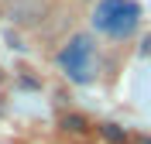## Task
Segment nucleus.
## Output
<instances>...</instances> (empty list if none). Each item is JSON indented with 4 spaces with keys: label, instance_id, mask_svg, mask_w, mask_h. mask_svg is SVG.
Masks as SVG:
<instances>
[{
    "label": "nucleus",
    "instance_id": "obj_2",
    "mask_svg": "<svg viewBox=\"0 0 151 144\" xmlns=\"http://www.w3.org/2000/svg\"><path fill=\"white\" fill-rule=\"evenodd\" d=\"M58 62H62V69L76 82H86V79L93 76V41L86 38V34H76L69 41V48L58 55Z\"/></svg>",
    "mask_w": 151,
    "mask_h": 144
},
{
    "label": "nucleus",
    "instance_id": "obj_3",
    "mask_svg": "<svg viewBox=\"0 0 151 144\" xmlns=\"http://www.w3.org/2000/svg\"><path fill=\"white\" fill-rule=\"evenodd\" d=\"M103 137H110V141H124V134L117 130V124H106L103 127Z\"/></svg>",
    "mask_w": 151,
    "mask_h": 144
},
{
    "label": "nucleus",
    "instance_id": "obj_4",
    "mask_svg": "<svg viewBox=\"0 0 151 144\" xmlns=\"http://www.w3.org/2000/svg\"><path fill=\"white\" fill-rule=\"evenodd\" d=\"M137 144H151V137H148V134H141V137H137Z\"/></svg>",
    "mask_w": 151,
    "mask_h": 144
},
{
    "label": "nucleus",
    "instance_id": "obj_1",
    "mask_svg": "<svg viewBox=\"0 0 151 144\" xmlns=\"http://www.w3.org/2000/svg\"><path fill=\"white\" fill-rule=\"evenodd\" d=\"M96 28L106 31L110 38H124V34H131L137 28V21H141V7L131 4V0H103L93 14Z\"/></svg>",
    "mask_w": 151,
    "mask_h": 144
}]
</instances>
